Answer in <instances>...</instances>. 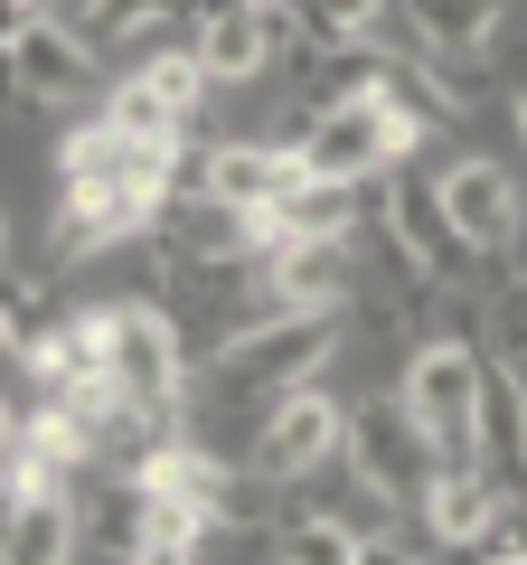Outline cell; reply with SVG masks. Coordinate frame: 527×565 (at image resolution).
<instances>
[{"label":"cell","mask_w":527,"mask_h":565,"mask_svg":"<svg viewBox=\"0 0 527 565\" xmlns=\"http://www.w3.org/2000/svg\"><path fill=\"white\" fill-rule=\"evenodd\" d=\"M433 180H443L452 226H462L481 255H499V245L518 236V180H508L499 161H452V170H433Z\"/></svg>","instance_id":"cell-11"},{"label":"cell","mask_w":527,"mask_h":565,"mask_svg":"<svg viewBox=\"0 0 527 565\" xmlns=\"http://www.w3.org/2000/svg\"><path fill=\"white\" fill-rule=\"evenodd\" d=\"M471 556H499V565H527V490H508V509L481 527V546Z\"/></svg>","instance_id":"cell-22"},{"label":"cell","mask_w":527,"mask_h":565,"mask_svg":"<svg viewBox=\"0 0 527 565\" xmlns=\"http://www.w3.org/2000/svg\"><path fill=\"white\" fill-rule=\"evenodd\" d=\"M10 85H20V104L95 95V47H85V29L47 20V10H10Z\"/></svg>","instance_id":"cell-6"},{"label":"cell","mask_w":527,"mask_h":565,"mask_svg":"<svg viewBox=\"0 0 527 565\" xmlns=\"http://www.w3.org/2000/svg\"><path fill=\"white\" fill-rule=\"evenodd\" d=\"M264 556H283V565H358V556H377V546H367L340 509H292V519L264 527Z\"/></svg>","instance_id":"cell-16"},{"label":"cell","mask_w":527,"mask_h":565,"mask_svg":"<svg viewBox=\"0 0 527 565\" xmlns=\"http://www.w3.org/2000/svg\"><path fill=\"white\" fill-rule=\"evenodd\" d=\"M85 546V509H76V490H29V500H10V556L20 565H57V556H76Z\"/></svg>","instance_id":"cell-15"},{"label":"cell","mask_w":527,"mask_h":565,"mask_svg":"<svg viewBox=\"0 0 527 565\" xmlns=\"http://www.w3.org/2000/svg\"><path fill=\"white\" fill-rule=\"evenodd\" d=\"M348 471L386 481L396 500H424V481L443 471V444L424 434V415L406 405V386H396V396H367V405H348Z\"/></svg>","instance_id":"cell-4"},{"label":"cell","mask_w":527,"mask_h":565,"mask_svg":"<svg viewBox=\"0 0 527 565\" xmlns=\"http://www.w3.org/2000/svg\"><path fill=\"white\" fill-rule=\"evenodd\" d=\"M340 340H348L340 302H321V311H283L273 302V321H245L236 340L207 359V386H217V396H283V386L321 377V367L340 359Z\"/></svg>","instance_id":"cell-1"},{"label":"cell","mask_w":527,"mask_h":565,"mask_svg":"<svg viewBox=\"0 0 527 565\" xmlns=\"http://www.w3.org/2000/svg\"><path fill=\"white\" fill-rule=\"evenodd\" d=\"M415 509H424V537H433V546H481V527L508 509V490L490 481L481 462H443V471L424 481V500H415Z\"/></svg>","instance_id":"cell-12"},{"label":"cell","mask_w":527,"mask_h":565,"mask_svg":"<svg viewBox=\"0 0 527 565\" xmlns=\"http://www.w3.org/2000/svg\"><path fill=\"white\" fill-rule=\"evenodd\" d=\"M170 236V255L180 264H245V255H264V217L255 207H236V199H217V189H198V199H161V217H151Z\"/></svg>","instance_id":"cell-9"},{"label":"cell","mask_w":527,"mask_h":565,"mask_svg":"<svg viewBox=\"0 0 527 565\" xmlns=\"http://www.w3.org/2000/svg\"><path fill=\"white\" fill-rule=\"evenodd\" d=\"M264 292L283 311H321V302L348 311V292H358V236H273L264 245Z\"/></svg>","instance_id":"cell-7"},{"label":"cell","mask_w":527,"mask_h":565,"mask_svg":"<svg viewBox=\"0 0 527 565\" xmlns=\"http://www.w3.org/2000/svg\"><path fill=\"white\" fill-rule=\"evenodd\" d=\"M189 10H198V0H85V47H95V57H132L142 66L151 47H161V29H180Z\"/></svg>","instance_id":"cell-14"},{"label":"cell","mask_w":527,"mask_h":565,"mask_svg":"<svg viewBox=\"0 0 527 565\" xmlns=\"http://www.w3.org/2000/svg\"><path fill=\"white\" fill-rule=\"evenodd\" d=\"M481 377H490V359L462 330H433L406 359V405L424 415V434L443 444V462H471V452H481Z\"/></svg>","instance_id":"cell-3"},{"label":"cell","mask_w":527,"mask_h":565,"mask_svg":"<svg viewBox=\"0 0 527 565\" xmlns=\"http://www.w3.org/2000/svg\"><path fill=\"white\" fill-rule=\"evenodd\" d=\"M104 114H114L132 141H180V122H189V114H180V104H170L151 76H122L114 95H104Z\"/></svg>","instance_id":"cell-20"},{"label":"cell","mask_w":527,"mask_h":565,"mask_svg":"<svg viewBox=\"0 0 527 565\" xmlns=\"http://www.w3.org/2000/svg\"><path fill=\"white\" fill-rule=\"evenodd\" d=\"M10 10H39V0H10Z\"/></svg>","instance_id":"cell-24"},{"label":"cell","mask_w":527,"mask_h":565,"mask_svg":"<svg viewBox=\"0 0 527 565\" xmlns=\"http://www.w3.org/2000/svg\"><path fill=\"white\" fill-rule=\"evenodd\" d=\"M508 114H518V132H527V85H518V104H508Z\"/></svg>","instance_id":"cell-23"},{"label":"cell","mask_w":527,"mask_h":565,"mask_svg":"<svg viewBox=\"0 0 527 565\" xmlns=\"http://www.w3.org/2000/svg\"><path fill=\"white\" fill-rule=\"evenodd\" d=\"M264 10H283V0H264Z\"/></svg>","instance_id":"cell-25"},{"label":"cell","mask_w":527,"mask_h":565,"mask_svg":"<svg viewBox=\"0 0 527 565\" xmlns=\"http://www.w3.org/2000/svg\"><path fill=\"white\" fill-rule=\"evenodd\" d=\"M283 10H292V0H283ZM283 10H264V0H198L189 47L207 57V76H217V85H245V76H264V57L292 39Z\"/></svg>","instance_id":"cell-8"},{"label":"cell","mask_w":527,"mask_h":565,"mask_svg":"<svg viewBox=\"0 0 527 565\" xmlns=\"http://www.w3.org/2000/svg\"><path fill=\"white\" fill-rule=\"evenodd\" d=\"M207 189L264 217V207L292 189V151H273V141H217V180H207Z\"/></svg>","instance_id":"cell-18"},{"label":"cell","mask_w":527,"mask_h":565,"mask_svg":"<svg viewBox=\"0 0 527 565\" xmlns=\"http://www.w3.org/2000/svg\"><path fill=\"white\" fill-rule=\"evenodd\" d=\"M499 10L508 0H406L415 47H424L433 66H481L490 47H499Z\"/></svg>","instance_id":"cell-13"},{"label":"cell","mask_w":527,"mask_h":565,"mask_svg":"<svg viewBox=\"0 0 527 565\" xmlns=\"http://www.w3.org/2000/svg\"><path fill=\"white\" fill-rule=\"evenodd\" d=\"M132 76H151V85H161L170 104H180V114H198V104H207V85H217V76H207V57H198V47H151V57L132 66Z\"/></svg>","instance_id":"cell-21"},{"label":"cell","mask_w":527,"mask_h":565,"mask_svg":"<svg viewBox=\"0 0 527 565\" xmlns=\"http://www.w3.org/2000/svg\"><path fill=\"white\" fill-rule=\"evenodd\" d=\"M189 330L170 321L161 302H142V292H114V359H104V377L122 386V405H151V415H180L189 405Z\"/></svg>","instance_id":"cell-2"},{"label":"cell","mask_w":527,"mask_h":565,"mask_svg":"<svg viewBox=\"0 0 527 565\" xmlns=\"http://www.w3.org/2000/svg\"><path fill=\"white\" fill-rule=\"evenodd\" d=\"M292 29L311 57H367L386 29V0H292Z\"/></svg>","instance_id":"cell-17"},{"label":"cell","mask_w":527,"mask_h":565,"mask_svg":"<svg viewBox=\"0 0 527 565\" xmlns=\"http://www.w3.org/2000/svg\"><path fill=\"white\" fill-rule=\"evenodd\" d=\"M57 302H47V274H39V264H20V282H10V359H20V367H39L47 359V349H57Z\"/></svg>","instance_id":"cell-19"},{"label":"cell","mask_w":527,"mask_h":565,"mask_svg":"<svg viewBox=\"0 0 527 565\" xmlns=\"http://www.w3.org/2000/svg\"><path fill=\"white\" fill-rule=\"evenodd\" d=\"M340 452H348V405L321 396V386H283L273 415H264V434H255L264 481H311V471H330Z\"/></svg>","instance_id":"cell-5"},{"label":"cell","mask_w":527,"mask_h":565,"mask_svg":"<svg viewBox=\"0 0 527 565\" xmlns=\"http://www.w3.org/2000/svg\"><path fill=\"white\" fill-rule=\"evenodd\" d=\"M471 462L499 490H527V367L490 359V377H481V452H471Z\"/></svg>","instance_id":"cell-10"}]
</instances>
